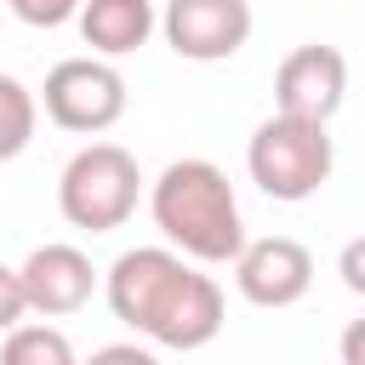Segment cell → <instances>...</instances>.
<instances>
[{"label":"cell","instance_id":"13","mask_svg":"<svg viewBox=\"0 0 365 365\" xmlns=\"http://www.w3.org/2000/svg\"><path fill=\"white\" fill-rule=\"evenodd\" d=\"M6 6L29 29H63L68 17H80V0H6Z\"/></svg>","mask_w":365,"mask_h":365},{"label":"cell","instance_id":"14","mask_svg":"<svg viewBox=\"0 0 365 365\" xmlns=\"http://www.w3.org/2000/svg\"><path fill=\"white\" fill-rule=\"evenodd\" d=\"M23 314H29V302H23V279H17V268L0 262V331L23 325Z\"/></svg>","mask_w":365,"mask_h":365},{"label":"cell","instance_id":"8","mask_svg":"<svg viewBox=\"0 0 365 365\" xmlns=\"http://www.w3.org/2000/svg\"><path fill=\"white\" fill-rule=\"evenodd\" d=\"M348 97V57L336 46H297L279 68H274V114H297V120H319L331 125V114Z\"/></svg>","mask_w":365,"mask_h":365},{"label":"cell","instance_id":"15","mask_svg":"<svg viewBox=\"0 0 365 365\" xmlns=\"http://www.w3.org/2000/svg\"><path fill=\"white\" fill-rule=\"evenodd\" d=\"M336 274H342V285H348L354 297H365V234L336 251Z\"/></svg>","mask_w":365,"mask_h":365},{"label":"cell","instance_id":"12","mask_svg":"<svg viewBox=\"0 0 365 365\" xmlns=\"http://www.w3.org/2000/svg\"><path fill=\"white\" fill-rule=\"evenodd\" d=\"M34 120H40L34 91H29L17 74H0V165L17 160V154L34 143Z\"/></svg>","mask_w":365,"mask_h":365},{"label":"cell","instance_id":"1","mask_svg":"<svg viewBox=\"0 0 365 365\" xmlns=\"http://www.w3.org/2000/svg\"><path fill=\"white\" fill-rule=\"evenodd\" d=\"M103 297H108V308H114L120 325H131L154 348H182V354L217 342V331L228 319L222 285L211 274H200L171 245L120 251L114 268L103 274Z\"/></svg>","mask_w":365,"mask_h":365},{"label":"cell","instance_id":"11","mask_svg":"<svg viewBox=\"0 0 365 365\" xmlns=\"http://www.w3.org/2000/svg\"><path fill=\"white\" fill-rule=\"evenodd\" d=\"M0 365H80L74 359V342L57 331V325H11L6 342H0Z\"/></svg>","mask_w":365,"mask_h":365},{"label":"cell","instance_id":"10","mask_svg":"<svg viewBox=\"0 0 365 365\" xmlns=\"http://www.w3.org/2000/svg\"><path fill=\"white\" fill-rule=\"evenodd\" d=\"M80 40L91 46V57H125L137 46H148V34L160 29L154 0H80Z\"/></svg>","mask_w":365,"mask_h":365},{"label":"cell","instance_id":"2","mask_svg":"<svg viewBox=\"0 0 365 365\" xmlns=\"http://www.w3.org/2000/svg\"><path fill=\"white\" fill-rule=\"evenodd\" d=\"M148 211H154V228L165 234V245L182 251L188 262L217 268V262H234L245 245L234 182L211 160H171L148 188Z\"/></svg>","mask_w":365,"mask_h":365},{"label":"cell","instance_id":"7","mask_svg":"<svg viewBox=\"0 0 365 365\" xmlns=\"http://www.w3.org/2000/svg\"><path fill=\"white\" fill-rule=\"evenodd\" d=\"M234 285L251 308H291L308 297L314 285V257L302 240L291 234H268V240H245L234 257Z\"/></svg>","mask_w":365,"mask_h":365},{"label":"cell","instance_id":"17","mask_svg":"<svg viewBox=\"0 0 365 365\" xmlns=\"http://www.w3.org/2000/svg\"><path fill=\"white\" fill-rule=\"evenodd\" d=\"M336 359H342V365H365V319H348V325H342Z\"/></svg>","mask_w":365,"mask_h":365},{"label":"cell","instance_id":"3","mask_svg":"<svg viewBox=\"0 0 365 365\" xmlns=\"http://www.w3.org/2000/svg\"><path fill=\"white\" fill-rule=\"evenodd\" d=\"M331 165H336V148H331V131L319 120H297V114H268L251 143H245V171L251 182L268 194V200H314L325 182H331Z\"/></svg>","mask_w":365,"mask_h":365},{"label":"cell","instance_id":"9","mask_svg":"<svg viewBox=\"0 0 365 365\" xmlns=\"http://www.w3.org/2000/svg\"><path fill=\"white\" fill-rule=\"evenodd\" d=\"M17 279H23L29 314H40V319H68V314H80V308L91 302V291H97L91 257H86L80 245H63V240L34 245V251L23 257V268H17Z\"/></svg>","mask_w":365,"mask_h":365},{"label":"cell","instance_id":"6","mask_svg":"<svg viewBox=\"0 0 365 365\" xmlns=\"http://www.w3.org/2000/svg\"><path fill=\"white\" fill-rule=\"evenodd\" d=\"M160 34L188 63H228L251 40V0H165Z\"/></svg>","mask_w":365,"mask_h":365},{"label":"cell","instance_id":"4","mask_svg":"<svg viewBox=\"0 0 365 365\" xmlns=\"http://www.w3.org/2000/svg\"><path fill=\"white\" fill-rule=\"evenodd\" d=\"M137 194H143V171L120 143H86L57 177V211L68 228H86V234L120 228L137 211Z\"/></svg>","mask_w":365,"mask_h":365},{"label":"cell","instance_id":"16","mask_svg":"<svg viewBox=\"0 0 365 365\" xmlns=\"http://www.w3.org/2000/svg\"><path fill=\"white\" fill-rule=\"evenodd\" d=\"M80 365H160V359H154V348H143V342H108V348H97V354L80 359Z\"/></svg>","mask_w":365,"mask_h":365},{"label":"cell","instance_id":"5","mask_svg":"<svg viewBox=\"0 0 365 365\" xmlns=\"http://www.w3.org/2000/svg\"><path fill=\"white\" fill-rule=\"evenodd\" d=\"M46 120L74 131V137H97L108 125H120L125 114V74L108 57H63L46 86H40Z\"/></svg>","mask_w":365,"mask_h":365}]
</instances>
